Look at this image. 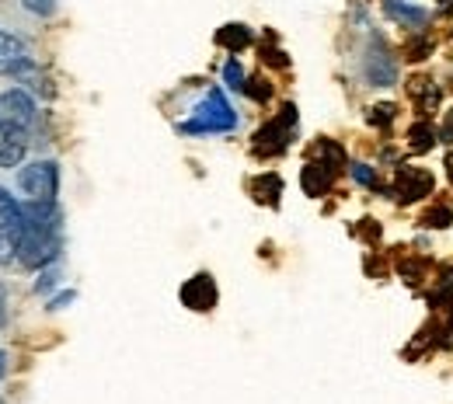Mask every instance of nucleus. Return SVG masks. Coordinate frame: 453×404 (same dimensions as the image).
I'll return each mask as SVG.
<instances>
[{"label": "nucleus", "mask_w": 453, "mask_h": 404, "mask_svg": "<svg viewBox=\"0 0 453 404\" xmlns=\"http://www.w3.org/2000/svg\"><path fill=\"white\" fill-rule=\"evenodd\" d=\"M21 210H25V237L18 244V265L39 272L59 262L63 213H59V202H21Z\"/></svg>", "instance_id": "f257e3e1"}, {"label": "nucleus", "mask_w": 453, "mask_h": 404, "mask_svg": "<svg viewBox=\"0 0 453 404\" xmlns=\"http://www.w3.org/2000/svg\"><path fill=\"white\" fill-rule=\"evenodd\" d=\"M234 126H237V116L226 105L224 91L210 88L203 95V102L192 109V118L178 122V133H185V136H210V133H230Z\"/></svg>", "instance_id": "f03ea898"}, {"label": "nucleus", "mask_w": 453, "mask_h": 404, "mask_svg": "<svg viewBox=\"0 0 453 404\" xmlns=\"http://www.w3.org/2000/svg\"><path fill=\"white\" fill-rule=\"evenodd\" d=\"M18 192L25 202H57L59 195V164L57 161H28L18 168Z\"/></svg>", "instance_id": "7ed1b4c3"}, {"label": "nucleus", "mask_w": 453, "mask_h": 404, "mask_svg": "<svg viewBox=\"0 0 453 404\" xmlns=\"http://www.w3.org/2000/svg\"><path fill=\"white\" fill-rule=\"evenodd\" d=\"M21 237H25V210L7 188H0V265L4 269L18 262Z\"/></svg>", "instance_id": "20e7f679"}, {"label": "nucleus", "mask_w": 453, "mask_h": 404, "mask_svg": "<svg viewBox=\"0 0 453 404\" xmlns=\"http://www.w3.org/2000/svg\"><path fill=\"white\" fill-rule=\"evenodd\" d=\"M0 118L25 129V133H35L39 126V105L35 98L25 91V88H11V91H0Z\"/></svg>", "instance_id": "39448f33"}, {"label": "nucleus", "mask_w": 453, "mask_h": 404, "mask_svg": "<svg viewBox=\"0 0 453 404\" xmlns=\"http://www.w3.org/2000/svg\"><path fill=\"white\" fill-rule=\"evenodd\" d=\"M363 80H366L370 88H391L397 80V63L380 39H373V42L366 46V57H363Z\"/></svg>", "instance_id": "423d86ee"}, {"label": "nucleus", "mask_w": 453, "mask_h": 404, "mask_svg": "<svg viewBox=\"0 0 453 404\" xmlns=\"http://www.w3.org/2000/svg\"><path fill=\"white\" fill-rule=\"evenodd\" d=\"M293 126H296V109H293V105H283L280 116L273 118L269 126L258 129L255 147H258V150H269V154H280V150H286V143H289V136H293Z\"/></svg>", "instance_id": "0eeeda50"}, {"label": "nucleus", "mask_w": 453, "mask_h": 404, "mask_svg": "<svg viewBox=\"0 0 453 404\" xmlns=\"http://www.w3.org/2000/svg\"><path fill=\"white\" fill-rule=\"evenodd\" d=\"M28 136L32 133H25V129H18V126H11V122L0 118V168L4 172L21 168V161L28 154Z\"/></svg>", "instance_id": "6e6552de"}, {"label": "nucleus", "mask_w": 453, "mask_h": 404, "mask_svg": "<svg viewBox=\"0 0 453 404\" xmlns=\"http://www.w3.org/2000/svg\"><path fill=\"white\" fill-rule=\"evenodd\" d=\"M7 77H14L18 84H25V88H28V95H42V98H53V95H57V88L50 84V77L35 66V59L32 57L18 59V63L11 66V73H7Z\"/></svg>", "instance_id": "1a4fd4ad"}, {"label": "nucleus", "mask_w": 453, "mask_h": 404, "mask_svg": "<svg viewBox=\"0 0 453 404\" xmlns=\"http://www.w3.org/2000/svg\"><path fill=\"white\" fill-rule=\"evenodd\" d=\"M433 192V174L426 168H401L397 172V195L401 202H415V199H426Z\"/></svg>", "instance_id": "9d476101"}, {"label": "nucleus", "mask_w": 453, "mask_h": 404, "mask_svg": "<svg viewBox=\"0 0 453 404\" xmlns=\"http://www.w3.org/2000/svg\"><path fill=\"white\" fill-rule=\"evenodd\" d=\"M181 303L192 307V310H213V303H217V283L206 272L196 276V279H188L181 286Z\"/></svg>", "instance_id": "9b49d317"}, {"label": "nucleus", "mask_w": 453, "mask_h": 404, "mask_svg": "<svg viewBox=\"0 0 453 404\" xmlns=\"http://www.w3.org/2000/svg\"><path fill=\"white\" fill-rule=\"evenodd\" d=\"M384 14L397 21L401 28H411V32H422L429 25V11L426 7H415L408 0H384Z\"/></svg>", "instance_id": "f8f14e48"}, {"label": "nucleus", "mask_w": 453, "mask_h": 404, "mask_svg": "<svg viewBox=\"0 0 453 404\" xmlns=\"http://www.w3.org/2000/svg\"><path fill=\"white\" fill-rule=\"evenodd\" d=\"M300 181L307 195H325L332 188V164H307Z\"/></svg>", "instance_id": "ddd939ff"}, {"label": "nucleus", "mask_w": 453, "mask_h": 404, "mask_svg": "<svg viewBox=\"0 0 453 404\" xmlns=\"http://www.w3.org/2000/svg\"><path fill=\"white\" fill-rule=\"evenodd\" d=\"M21 57H28V53H25V42H21L18 35H11V32L0 28V73H11V66Z\"/></svg>", "instance_id": "4468645a"}, {"label": "nucleus", "mask_w": 453, "mask_h": 404, "mask_svg": "<svg viewBox=\"0 0 453 404\" xmlns=\"http://www.w3.org/2000/svg\"><path fill=\"white\" fill-rule=\"evenodd\" d=\"M217 42L224 46V50H244L248 42H251V28H244V25H226V28H220L217 32Z\"/></svg>", "instance_id": "2eb2a0df"}, {"label": "nucleus", "mask_w": 453, "mask_h": 404, "mask_svg": "<svg viewBox=\"0 0 453 404\" xmlns=\"http://www.w3.org/2000/svg\"><path fill=\"white\" fill-rule=\"evenodd\" d=\"M59 276H63L59 262L46 265V269H39V279H35V293H39V296H50V293H53V289L59 286Z\"/></svg>", "instance_id": "dca6fc26"}, {"label": "nucleus", "mask_w": 453, "mask_h": 404, "mask_svg": "<svg viewBox=\"0 0 453 404\" xmlns=\"http://www.w3.org/2000/svg\"><path fill=\"white\" fill-rule=\"evenodd\" d=\"M224 84L226 88H234V91H244L248 88V77H244V66L237 63V59L230 57L224 63Z\"/></svg>", "instance_id": "f3484780"}, {"label": "nucleus", "mask_w": 453, "mask_h": 404, "mask_svg": "<svg viewBox=\"0 0 453 404\" xmlns=\"http://www.w3.org/2000/svg\"><path fill=\"white\" fill-rule=\"evenodd\" d=\"M408 140H411V147H418V150H426V147H433V140H436V129H433L429 122H418V126H411V133H408Z\"/></svg>", "instance_id": "a211bd4d"}, {"label": "nucleus", "mask_w": 453, "mask_h": 404, "mask_svg": "<svg viewBox=\"0 0 453 404\" xmlns=\"http://www.w3.org/2000/svg\"><path fill=\"white\" fill-rule=\"evenodd\" d=\"M21 7L32 18H53L57 14V0H21Z\"/></svg>", "instance_id": "6ab92c4d"}, {"label": "nucleus", "mask_w": 453, "mask_h": 404, "mask_svg": "<svg viewBox=\"0 0 453 404\" xmlns=\"http://www.w3.org/2000/svg\"><path fill=\"white\" fill-rule=\"evenodd\" d=\"M349 174H352L359 185H373V181H377V174L370 172V164H352V168H349Z\"/></svg>", "instance_id": "aec40b11"}, {"label": "nucleus", "mask_w": 453, "mask_h": 404, "mask_svg": "<svg viewBox=\"0 0 453 404\" xmlns=\"http://www.w3.org/2000/svg\"><path fill=\"white\" fill-rule=\"evenodd\" d=\"M395 116H397L395 105H377V109H370V122H384V126H388Z\"/></svg>", "instance_id": "412c9836"}, {"label": "nucleus", "mask_w": 453, "mask_h": 404, "mask_svg": "<svg viewBox=\"0 0 453 404\" xmlns=\"http://www.w3.org/2000/svg\"><path fill=\"white\" fill-rule=\"evenodd\" d=\"M73 296H77L73 289H66V293H59V296H53V300H50V310H63L66 303H73Z\"/></svg>", "instance_id": "4be33fe9"}, {"label": "nucleus", "mask_w": 453, "mask_h": 404, "mask_svg": "<svg viewBox=\"0 0 453 404\" xmlns=\"http://www.w3.org/2000/svg\"><path fill=\"white\" fill-rule=\"evenodd\" d=\"M0 328H7V293H4V283H0Z\"/></svg>", "instance_id": "5701e85b"}, {"label": "nucleus", "mask_w": 453, "mask_h": 404, "mask_svg": "<svg viewBox=\"0 0 453 404\" xmlns=\"http://www.w3.org/2000/svg\"><path fill=\"white\" fill-rule=\"evenodd\" d=\"M4 373H7V352L0 348V380H4Z\"/></svg>", "instance_id": "b1692460"}, {"label": "nucleus", "mask_w": 453, "mask_h": 404, "mask_svg": "<svg viewBox=\"0 0 453 404\" xmlns=\"http://www.w3.org/2000/svg\"><path fill=\"white\" fill-rule=\"evenodd\" d=\"M440 4H453V0H440Z\"/></svg>", "instance_id": "393cba45"}, {"label": "nucleus", "mask_w": 453, "mask_h": 404, "mask_svg": "<svg viewBox=\"0 0 453 404\" xmlns=\"http://www.w3.org/2000/svg\"><path fill=\"white\" fill-rule=\"evenodd\" d=\"M0 404H4V401H0Z\"/></svg>", "instance_id": "a878e982"}]
</instances>
